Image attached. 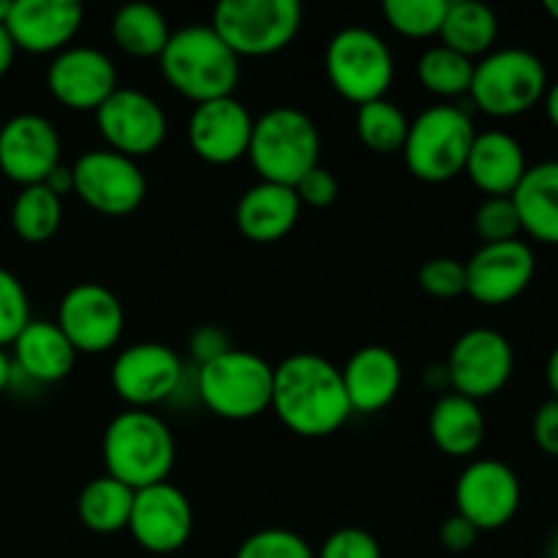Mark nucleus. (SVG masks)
<instances>
[{
  "mask_svg": "<svg viewBox=\"0 0 558 558\" xmlns=\"http://www.w3.org/2000/svg\"><path fill=\"white\" fill-rule=\"evenodd\" d=\"M11 363L33 385H58L74 371L76 352L58 322L31 319L11 343Z\"/></svg>",
  "mask_w": 558,
  "mask_h": 558,
  "instance_id": "b1692460",
  "label": "nucleus"
},
{
  "mask_svg": "<svg viewBox=\"0 0 558 558\" xmlns=\"http://www.w3.org/2000/svg\"><path fill=\"white\" fill-rule=\"evenodd\" d=\"M234 558H316L314 548L289 529H262L240 543Z\"/></svg>",
  "mask_w": 558,
  "mask_h": 558,
  "instance_id": "c9c22d12",
  "label": "nucleus"
},
{
  "mask_svg": "<svg viewBox=\"0 0 558 558\" xmlns=\"http://www.w3.org/2000/svg\"><path fill=\"white\" fill-rule=\"evenodd\" d=\"M14 54H16V44L14 38L9 36L5 25H0V80L9 74V69L14 65Z\"/></svg>",
  "mask_w": 558,
  "mask_h": 558,
  "instance_id": "49530a36",
  "label": "nucleus"
},
{
  "mask_svg": "<svg viewBox=\"0 0 558 558\" xmlns=\"http://www.w3.org/2000/svg\"><path fill=\"white\" fill-rule=\"evenodd\" d=\"M163 80L194 104L234 96L240 82V58L210 25H185L172 31L158 54Z\"/></svg>",
  "mask_w": 558,
  "mask_h": 558,
  "instance_id": "f03ea898",
  "label": "nucleus"
},
{
  "mask_svg": "<svg viewBox=\"0 0 558 558\" xmlns=\"http://www.w3.org/2000/svg\"><path fill=\"white\" fill-rule=\"evenodd\" d=\"M47 87L60 107L96 112L118 90V69L96 47H65L47 69Z\"/></svg>",
  "mask_w": 558,
  "mask_h": 558,
  "instance_id": "6ab92c4d",
  "label": "nucleus"
},
{
  "mask_svg": "<svg viewBox=\"0 0 558 558\" xmlns=\"http://www.w3.org/2000/svg\"><path fill=\"white\" fill-rule=\"evenodd\" d=\"M63 140L52 120L22 112L0 129V172L16 185H38L60 161Z\"/></svg>",
  "mask_w": 558,
  "mask_h": 558,
  "instance_id": "a211bd4d",
  "label": "nucleus"
},
{
  "mask_svg": "<svg viewBox=\"0 0 558 558\" xmlns=\"http://www.w3.org/2000/svg\"><path fill=\"white\" fill-rule=\"evenodd\" d=\"M93 114L104 145L134 161L153 156L167 140L169 123L161 104L136 87H118Z\"/></svg>",
  "mask_w": 558,
  "mask_h": 558,
  "instance_id": "ddd939ff",
  "label": "nucleus"
},
{
  "mask_svg": "<svg viewBox=\"0 0 558 558\" xmlns=\"http://www.w3.org/2000/svg\"><path fill=\"white\" fill-rule=\"evenodd\" d=\"M545 112H548V120L554 123V129L558 131V80L554 85H548V90H545Z\"/></svg>",
  "mask_w": 558,
  "mask_h": 558,
  "instance_id": "09e8293b",
  "label": "nucleus"
},
{
  "mask_svg": "<svg viewBox=\"0 0 558 558\" xmlns=\"http://www.w3.org/2000/svg\"><path fill=\"white\" fill-rule=\"evenodd\" d=\"M423 381L428 390L439 392V396H445V392H450V376H447V365L445 363H434L425 368L423 374Z\"/></svg>",
  "mask_w": 558,
  "mask_h": 558,
  "instance_id": "a18cd8bd",
  "label": "nucleus"
},
{
  "mask_svg": "<svg viewBox=\"0 0 558 558\" xmlns=\"http://www.w3.org/2000/svg\"><path fill=\"white\" fill-rule=\"evenodd\" d=\"M450 0H381V14L387 25L403 38L439 36Z\"/></svg>",
  "mask_w": 558,
  "mask_h": 558,
  "instance_id": "72a5a7b5",
  "label": "nucleus"
},
{
  "mask_svg": "<svg viewBox=\"0 0 558 558\" xmlns=\"http://www.w3.org/2000/svg\"><path fill=\"white\" fill-rule=\"evenodd\" d=\"M44 185H47L54 196L63 199V196L74 194V172H71V167H65V163H58V167L47 174Z\"/></svg>",
  "mask_w": 558,
  "mask_h": 558,
  "instance_id": "c03bdc74",
  "label": "nucleus"
},
{
  "mask_svg": "<svg viewBox=\"0 0 558 558\" xmlns=\"http://www.w3.org/2000/svg\"><path fill=\"white\" fill-rule=\"evenodd\" d=\"M303 0H218L210 27L243 58H270L298 38Z\"/></svg>",
  "mask_w": 558,
  "mask_h": 558,
  "instance_id": "6e6552de",
  "label": "nucleus"
},
{
  "mask_svg": "<svg viewBox=\"0 0 558 558\" xmlns=\"http://www.w3.org/2000/svg\"><path fill=\"white\" fill-rule=\"evenodd\" d=\"M480 532L466 521L463 515H450L439 529V543L441 548L450 550V554H466V550L474 548Z\"/></svg>",
  "mask_w": 558,
  "mask_h": 558,
  "instance_id": "37998d69",
  "label": "nucleus"
},
{
  "mask_svg": "<svg viewBox=\"0 0 558 558\" xmlns=\"http://www.w3.org/2000/svg\"><path fill=\"white\" fill-rule=\"evenodd\" d=\"M294 194H298L300 205L308 207H330L338 199V180L336 174L327 167H314L308 174H303L298 185H294Z\"/></svg>",
  "mask_w": 558,
  "mask_h": 558,
  "instance_id": "ea45409f",
  "label": "nucleus"
},
{
  "mask_svg": "<svg viewBox=\"0 0 558 558\" xmlns=\"http://www.w3.org/2000/svg\"><path fill=\"white\" fill-rule=\"evenodd\" d=\"M548 85V71L537 54L507 47L474 60L469 98L488 118L510 120L532 112L545 98Z\"/></svg>",
  "mask_w": 558,
  "mask_h": 558,
  "instance_id": "423d86ee",
  "label": "nucleus"
},
{
  "mask_svg": "<svg viewBox=\"0 0 558 558\" xmlns=\"http://www.w3.org/2000/svg\"><path fill=\"white\" fill-rule=\"evenodd\" d=\"M189 365L174 349L158 341L131 343L114 357L109 381L129 409H153L172 403L183 385Z\"/></svg>",
  "mask_w": 558,
  "mask_h": 558,
  "instance_id": "9d476101",
  "label": "nucleus"
},
{
  "mask_svg": "<svg viewBox=\"0 0 558 558\" xmlns=\"http://www.w3.org/2000/svg\"><path fill=\"white\" fill-rule=\"evenodd\" d=\"M523 234L543 245H558V161H543L526 169L512 194Z\"/></svg>",
  "mask_w": 558,
  "mask_h": 558,
  "instance_id": "bb28decb",
  "label": "nucleus"
},
{
  "mask_svg": "<svg viewBox=\"0 0 558 558\" xmlns=\"http://www.w3.org/2000/svg\"><path fill=\"white\" fill-rule=\"evenodd\" d=\"M539 3H543L545 14H548L550 20L558 22V0H539Z\"/></svg>",
  "mask_w": 558,
  "mask_h": 558,
  "instance_id": "3c124183",
  "label": "nucleus"
},
{
  "mask_svg": "<svg viewBox=\"0 0 558 558\" xmlns=\"http://www.w3.org/2000/svg\"><path fill=\"white\" fill-rule=\"evenodd\" d=\"M63 223V199L44 183L25 185L11 205V229L22 243L41 245L58 234Z\"/></svg>",
  "mask_w": 558,
  "mask_h": 558,
  "instance_id": "7c9ffc66",
  "label": "nucleus"
},
{
  "mask_svg": "<svg viewBox=\"0 0 558 558\" xmlns=\"http://www.w3.org/2000/svg\"><path fill=\"white\" fill-rule=\"evenodd\" d=\"M532 436L534 445L545 452V456L558 458V401L550 398L537 409L532 420Z\"/></svg>",
  "mask_w": 558,
  "mask_h": 558,
  "instance_id": "79ce46f5",
  "label": "nucleus"
},
{
  "mask_svg": "<svg viewBox=\"0 0 558 558\" xmlns=\"http://www.w3.org/2000/svg\"><path fill=\"white\" fill-rule=\"evenodd\" d=\"M477 136L466 109L452 104H436L423 109L409 123L403 142V161L417 180L430 185L450 183L463 174L469 150Z\"/></svg>",
  "mask_w": 558,
  "mask_h": 558,
  "instance_id": "0eeeda50",
  "label": "nucleus"
},
{
  "mask_svg": "<svg viewBox=\"0 0 558 558\" xmlns=\"http://www.w3.org/2000/svg\"><path fill=\"white\" fill-rule=\"evenodd\" d=\"M11 381H14V363H11V354L0 347V392L9 390Z\"/></svg>",
  "mask_w": 558,
  "mask_h": 558,
  "instance_id": "8fccbe9b",
  "label": "nucleus"
},
{
  "mask_svg": "<svg viewBox=\"0 0 558 558\" xmlns=\"http://www.w3.org/2000/svg\"><path fill=\"white\" fill-rule=\"evenodd\" d=\"M343 390L354 414H376L390 407L403 385V368L396 352L371 343L360 347L341 368Z\"/></svg>",
  "mask_w": 558,
  "mask_h": 558,
  "instance_id": "4be33fe9",
  "label": "nucleus"
},
{
  "mask_svg": "<svg viewBox=\"0 0 558 558\" xmlns=\"http://www.w3.org/2000/svg\"><path fill=\"white\" fill-rule=\"evenodd\" d=\"M270 409L287 430L303 439H325L352 417L341 368L314 352L289 354L272 365Z\"/></svg>",
  "mask_w": 558,
  "mask_h": 558,
  "instance_id": "f257e3e1",
  "label": "nucleus"
},
{
  "mask_svg": "<svg viewBox=\"0 0 558 558\" xmlns=\"http://www.w3.org/2000/svg\"><path fill=\"white\" fill-rule=\"evenodd\" d=\"M534 272L537 256L526 240L485 243L466 262V294L485 308H499L532 287Z\"/></svg>",
  "mask_w": 558,
  "mask_h": 558,
  "instance_id": "f3484780",
  "label": "nucleus"
},
{
  "mask_svg": "<svg viewBox=\"0 0 558 558\" xmlns=\"http://www.w3.org/2000/svg\"><path fill=\"white\" fill-rule=\"evenodd\" d=\"M417 283L425 294L436 300L461 298L466 294V262H458L452 256H434L423 262Z\"/></svg>",
  "mask_w": 558,
  "mask_h": 558,
  "instance_id": "4c0bfd02",
  "label": "nucleus"
},
{
  "mask_svg": "<svg viewBox=\"0 0 558 558\" xmlns=\"http://www.w3.org/2000/svg\"><path fill=\"white\" fill-rule=\"evenodd\" d=\"M169 31L167 16L161 9L147 0H129L120 5L112 16V41L118 44L120 52L131 54V58H156L167 47Z\"/></svg>",
  "mask_w": 558,
  "mask_h": 558,
  "instance_id": "c85d7f7f",
  "label": "nucleus"
},
{
  "mask_svg": "<svg viewBox=\"0 0 558 558\" xmlns=\"http://www.w3.org/2000/svg\"><path fill=\"white\" fill-rule=\"evenodd\" d=\"M74 194L90 210L107 218H125L147 199V178L140 163L129 156L98 147L80 156L71 167Z\"/></svg>",
  "mask_w": 558,
  "mask_h": 558,
  "instance_id": "9b49d317",
  "label": "nucleus"
},
{
  "mask_svg": "<svg viewBox=\"0 0 558 558\" xmlns=\"http://www.w3.org/2000/svg\"><path fill=\"white\" fill-rule=\"evenodd\" d=\"M485 414L477 401L461 396V392H445L436 398L428 414V436L436 450L450 458H472L483 447Z\"/></svg>",
  "mask_w": 558,
  "mask_h": 558,
  "instance_id": "a878e982",
  "label": "nucleus"
},
{
  "mask_svg": "<svg viewBox=\"0 0 558 558\" xmlns=\"http://www.w3.org/2000/svg\"><path fill=\"white\" fill-rule=\"evenodd\" d=\"M131 505H134V488L104 474L80 490L76 515L93 534H118L129 529Z\"/></svg>",
  "mask_w": 558,
  "mask_h": 558,
  "instance_id": "c756f323",
  "label": "nucleus"
},
{
  "mask_svg": "<svg viewBox=\"0 0 558 558\" xmlns=\"http://www.w3.org/2000/svg\"><path fill=\"white\" fill-rule=\"evenodd\" d=\"M523 145L507 131H483L474 136L463 174L485 196H512L526 174Z\"/></svg>",
  "mask_w": 558,
  "mask_h": 558,
  "instance_id": "393cba45",
  "label": "nucleus"
},
{
  "mask_svg": "<svg viewBox=\"0 0 558 558\" xmlns=\"http://www.w3.org/2000/svg\"><path fill=\"white\" fill-rule=\"evenodd\" d=\"M58 327L76 354H104L123 338L125 308L112 289L96 281H82L60 300Z\"/></svg>",
  "mask_w": 558,
  "mask_h": 558,
  "instance_id": "4468645a",
  "label": "nucleus"
},
{
  "mask_svg": "<svg viewBox=\"0 0 558 558\" xmlns=\"http://www.w3.org/2000/svg\"><path fill=\"white\" fill-rule=\"evenodd\" d=\"M322 136L314 120L294 107H272L254 120L248 161L259 180L294 185L319 167Z\"/></svg>",
  "mask_w": 558,
  "mask_h": 558,
  "instance_id": "20e7f679",
  "label": "nucleus"
},
{
  "mask_svg": "<svg viewBox=\"0 0 558 558\" xmlns=\"http://www.w3.org/2000/svg\"><path fill=\"white\" fill-rule=\"evenodd\" d=\"M548 556L558 558V532L554 534V539H550V545H548Z\"/></svg>",
  "mask_w": 558,
  "mask_h": 558,
  "instance_id": "864d4df0",
  "label": "nucleus"
},
{
  "mask_svg": "<svg viewBox=\"0 0 558 558\" xmlns=\"http://www.w3.org/2000/svg\"><path fill=\"white\" fill-rule=\"evenodd\" d=\"M229 349H234L232 341H229L227 330L218 325H202L189 336V354L194 365L210 363V360L227 354Z\"/></svg>",
  "mask_w": 558,
  "mask_h": 558,
  "instance_id": "a19ab883",
  "label": "nucleus"
},
{
  "mask_svg": "<svg viewBox=\"0 0 558 558\" xmlns=\"http://www.w3.org/2000/svg\"><path fill=\"white\" fill-rule=\"evenodd\" d=\"M545 381H548L550 396H554L558 401V343H556L554 352H550L548 365H545Z\"/></svg>",
  "mask_w": 558,
  "mask_h": 558,
  "instance_id": "de8ad7c7",
  "label": "nucleus"
},
{
  "mask_svg": "<svg viewBox=\"0 0 558 558\" xmlns=\"http://www.w3.org/2000/svg\"><path fill=\"white\" fill-rule=\"evenodd\" d=\"M196 398L207 412L232 423H245L270 409L272 365L245 349H229L221 357L194 365Z\"/></svg>",
  "mask_w": 558,
  "mask_h": 558,
  "instance_id": "39448f33",
  "label": "nucleus"
},
{
  "mask_svg": "<svg viewBox=\"0 0 558 558\" xmlns=\"http://www.w3.org/2000/svg\"><path fill=\"white\" fill-rule=\"evenodd\" d=\"M11 3H14V0H0V25H5V20H9Z\"/></svg>",
  "mask_w": 558,
  "mask_h": 558,
  "instance_id": "603ef678",
  "label": "nucleus"
},
{
  "mask_svg": "<svg viewBox=\"0 0 558 558\" xmlns=\"http://www.w3.org/2000/svg\"><path fill=\"white\" fill-rule=\"evenodd\" d=\"M474 232L485 243H507L521 240L523 227L512 196H485L474 213Z\"/></svg>",
  "mask_w": 558,
  "mask_h": 558,
  "instance_id": "f704fd0d",
  "label": "nucleus"
},
{
  "mask_svg": "<svg viewBox=\"0 0 558 558\" xmlns=\"http://www.w3.org/2000/svg\"><path fill=\"white\" fill-rule=\"evenodd\" d=\"M254 118L248 107L234 96L194 104L189 118V145L196 156L213 167H229L248 156Z\"/></svg>",
  "mask_w": 558,
  "mask_h": 558,
  "instance_id": "aec40b11",
  "label": "nucleus"
},
{
  "mask_svg": "<svg viewBox=\"0 0 558 558\" xmlns=\"http://www.w3.org/2000/svg\"><path fill=\"white\" fill-rule=\"evenodd\" d=\"M109 477L140 490L169 480L178 458L169 425L150 409H125L109 420L101 439Z\"/></svg>",
  "mask_w": 558,
  "mask_h": 558,
  "instance_id": "7ed1b4c3",
  "label": "nucleus"
},
{
  "mask_svg": "<svg viewBox=\"0 0 558 558\" xmlns=\"http://www.w3.org/2000/svg\"><path fill=\"white\" fill-rule=\"evenodd\" d=\"M31 322V300L11 270L0 267V347H11Z\"/></svg>",
  "mask_w": 558,
  "mask_h": 558,
  "instance_id": "e433bc0d",
  "label": "nucleus"
},
{
  "mask_svg": "<svg viewBox=\"0 0 558 558\" xmlns=\"http://www.w3.org/2000/svg\"><path fill=\"white\" fill-rule=\"evenodd\" d=\"M129 532L134 543L147 554H178L194 534L191 499L169 480L134 490Z\"/></svg>",
  "mask_w": 558,
  "mask_h": 558,
  "instance_id": "dca6fc26",
  "label": "nucleus"
},
{
  "mask_svg": "<svg viewBox=\"0 0 558 558\" xmlns=\"http://www.w3.org/2000/svg\"><path fill=\"white\" fill-rule=\"evenodd\" d=\"M300 199L294 189L259 180L240 196L234 223L248 243L270 245L287 238L300 221Z\"/></svg>",
  "mask_w": 558,
  "mask_h": 558,
  "instance_id": "5701e85b",
  "label": "nucleus"
},
{
  "mask_svg": "<svg viewBox=\"0 0 558 558\" xmlns=\"http://www.w3.org/2000/svg\"><path fill=\"white\" fill-rule=\"evenodd\" d=\"M521 510V480L496 458H477L456 483V512L477 532L505 529Z\"/></svg>",
  "mask_w": 558,
  "mask_h": 558,
  "instance_id": "2eb2a0df",
  "label": "nucleus"
},
{
  "mask_svg": "<svg viewBox=\"0 0 558 558\" xmlns=\"http://www.w3.org/2000/svg\"><path fill=\"white\" fill-rule=\"evenodd\" d=\"M545 558H554V556H545Z\"/></svg>",
  "mask_w": 558,
  "mask_h": 558,
  "instance_id": "5fc2aeb1",
  "label": "nucleus"
},
{
  "mask_svg": "<svg viewBox=\"0 0 558 558\" xmlns=\"http://www.w3.org/2000/svg\"><path fill=\"white\" fill-rule=\"evenodd\" d=\"M474 76V60L452 52L445 44L425 49L417 60V80L423 90L436 98L469 96Z\"/></svg>",
  "mask_w": 558,
  "mask_h": 558,
  "instance_id": "473e14b6",
  "label": "nucleus"
},
{
  "mask_svg": "<svg viewBox=\"0 0 558 558\" xmlns=\"http://www.w3.org/2000/svg\"><path fill=\"white\" fill-rule=\"evenodd\" d=\"M325 71L338 96L354 107H363L387 96L396 80V58L379 33L354 25L330 38Z\"/></svg>",
  "mask_w": 558,
  "mask_h": 558,
  "instance_id": "1a4fd4ad",
  "label": "nucleus"
},
{
  "mask_svg": "<svg viewBox=\"0 0 558 558\" xmlns=\"http://www.w3.org/2000/svg\"><path fill=\"white\" fill-rule=\"evenodd\" d=\"M409 123L412 120L407 118V112L398 104H392L390 98H376V101L357 107L354 134H357L360 145L365 150L376 153V156H392V153L403 150Z\"/></svg>",
  "mask_w": 558,
  "mask_h": 558,
  "instance_id": "2f4dec72",
  "label": "nucleus"
},
{
  "mask_svg": "<svg viewBox=\"0 0 558 558\" xmlns=\"http://www.w3.org/2000/svg\"><path fill=\"white\" fill-rule=\"evenodd\" d=\"M445 365L450 376V390L480 403L485 398L499 396L510 385L512 371H515V352L499 330L472 327L452 343Z\"/></svg>",
  "mask_w": 558,
  "mask_h": 558,
  "instance_id": "f8f14e48",
  "label": "nucleus"
},
{
  "mask_svg": "<svg viewBox=\"0 0 558 558\" xmlns=\"http://www.w3.org/2000/svg\"><path fill=\"white\" fill-rule=\"evenodd\" d=\"M439 38L452 52L480 60L494 52V44L499 38V16L483 0H450Z\"/></svg>",
  "mask_w": 558,
  "mask_h": 558,
  "instance_id": "cd10ccee",
  "label": "nucleus"
},
{
  "mask_svg": "<svg viewBox=\"0 0 558 558\" xmlns=\"http://www.w3.org/2000/svg\"><path fill=\"white\" fill-rule=\"evenodd\" d=\"M316 558H381V545L365 529L343 526L322 543Z\"/></svg>",
  "mask_w": 558,
  "mask_h": 558,
  "instance_id": "58836bf2",
  "label": "nucleus"
},
{
  "mask_svg": "<svg viewBox=\"0 0 558 558\" xmlns=\"http://www.w3.org/2000/svg\"><path fill=\"white\" fill-rule=\"evenodd\" d=\"M82 22H85L82 0H14L5 31L22 52L58 54L74 41Z\"/></svg>",
  "mask_w": 558,
  "mask_h": 558,
  "instance_id": "412c9836",
  "label": "nucleus"
}]
</instances>
